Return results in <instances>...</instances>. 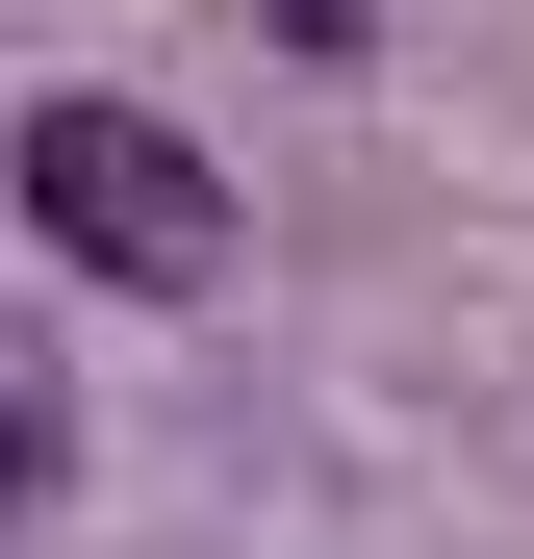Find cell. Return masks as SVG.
Listing matches in <instances>:
<instances>
[{"instance_id": "6da1fadb", "label": "cell", "mask_w": 534, "mask_h": 559, "mask_svg": "<svg viewBox=\"0 0 534 559\" xmlns=\"http://www.w3.org/2000/svg\"><path fill=\"white\" fill-rule=\"evenodd\" d=\"M26 229L76 254V280H128V306H204V280L254 254V204H229V153L178 128V103H103V76H76V103H26Z\"/></svg>"}, {"instance_id": "7a4b0ae2", "label": "cell", "mask_w": 534, "mask_h": 559, "mask_svg": "<svg viewBox=\"0 0 534 559\" xmlns=\"http://www.w3.org/2000/svg\"><path fill=\"white\" fill-rule=\"evenodd\" d=\"M51 484H76V407H51V356H0V559L51 534Z\"/></svg>"}]
</instances>
